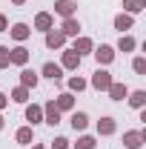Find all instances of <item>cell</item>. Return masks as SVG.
Masks as SVG:
<instances>
[{"mask_svg": "<svg viewBox=\"0 0 146 149\" xmlns=\"http://www.w3.org/2000/svg\"><path fill=\"white\" fill-rule=\"evenodd\" d=\"M138 49V40L132 35H120V40H117V52H135Z\"/></svg>", "mask_w": 146, "mask_h": 149, "instance_id": "603a6c76", "label": "cell"}, {"mask_svg": "<svg viewBox=\"0 0 146 149\" xmlns=\"http://www.w3.org/2000/svg\"><path fill=\"white\" fill-rule=\"evenodd\" d=\"M60 32H63V37H80V23H77V17H63Z\"/></svg>", "mask_w": 146, "mask_h": 149, "instance_id": "8fae6325", "label": "cell"}, {"mask_svg": "<svg viewBox=\"0 0 146 149\" xmlns=\"http://www.w3.org/2000/svg\"><path fill=\"white\" fill-rule=\"evenodd\" d=\"M0 32H9V17L6 15H0Z\"/></svg>", "mask_w": 146, "mask_h": 149, "instance_id": "4dcf8cb0", "label": "cell"}, {"mask_svg": "<svg viewBox=\"0 0 146 149\" xmlns=\"http://www.w3.org/2000/svg\"><path fill=\"white\" fill-rule=\"evenodd\" d=\"M60 115H63V112L55 106V100H49V103L43 106V123H49V126H57V123H60Z\"/></svg>", "mask_w": 146, "mask_h": 149, "instance_id": "52a82bcc", "label": "cell"}, {"mask_svg": "<svg viewBox=\"0 0 146 149\" xmlns=\"http://www.w3.org/2000/svg\"><path fill=\"white\" fill-rule=\"evenodd\" d=\"M29 55H32V52H29L23 43H17L15 49H9V57H12V63H15V66H20V69L29 63Z\"/></svg>", "mask_w": 146, "mask_h": 149, "instance_id": "5b68a950", "label": "cell"}, {"mask_svg": "<svg viewBox=\"0 0 146 149\" xmlns=\"http://www.w3.org/2000/svg\"><path fill=\"white\" fill-rule=\"evenodd\" d=\"M132 26H135V20H132V15H126V12L115 17V29H117L120 35H126V32H129V29H132Z\"/></svg>", "mask_w": 146, "mask_h": 149, "instance_id": "44dd1931", "label": "cell"}, {"mask_svg": "<svg viewBox=\"0 0 146 149\" xmlns=\"http://www.w3.org/2000/svg\"><path fill=\"white\" fill-rule=\"evenodd\" d=\"M35 29L37 32H49V29H55V15L52 12H37V17H35Z\"/></svg>", "mask_w": 146, "mask_h": 149, "instance_id": "8992f818", "label": "cell"}, {"mask_svg": "<svg viewBox=\"0 0 146 149\" xmlns=\"http://www.w3.org/2000/svg\"><path fill=\"white\" fill-rule=\"evenodd\" d=\"M37 83H40V74L23 66V69H20V86H26V89H35Z\"/></svg>", "mask_w": 146, "mask_h": 149, "instance_id": "4fadbf2b", "label": "cell"}, {"mask_svg": "<svg viewBox=\"0 0 146 149\" xmlns=\"http://www.w3.org/2000/svg\"><path fill=\"white\" fill-rule=\"evenodd\" d=\"M126 100H129L132 109H143V106H146V92H143V89H135V92L126 95Z\"/></svg>", "mask_w": 146, "mask_h": 149, "instance_id": "ac0fdd59", "label": "cell"}, {"mask_svg": "<svg viewBox=\"0 0 146 149\" xmlns=\"http://www.w3.org/2000/svg\"><path fill=\"white\" fill-rule=\"evenodd\" d=\"M86 86H89V80H86V77H80V74H72V77H69V92H83V89H86Z\"/></svg>", "mask_w": 146, "mask_h": 149, "instance_id": "cb8c5ba5", "label": "cell"}, {"mask_svg": "<svg viewBox=\"0 0 146 149\" xmlns=\"http://www.w3.org/2000/svg\"><path fill=\"white\" fill-rule=\"evenodd\" d=\"M3 126H6V120H3V115H0V132H3Z\"/></svg>", "mask_w": 146, "mask_h": 149, "instance_id": "836d02e7", "label": "cell"}, {"mask_svg": "<svg viewBox=\"0 0 146 149\" xmlns=\"http://www.w3.org/2000/svg\"><path fill=\"white\" fill-rule=\"evenodd\" d=\"M32 149H46V146H43V143H32Z\"/></svg>", "mask_w": 146, "mask_h": 149, "instance_id": "d6a6232c", "label": "cell"}, {"mask_svg": "<svg viewBox=\"0 0 146 149\" xmlns=\"http://www.w3.org/2000/svg\"><path fill=\"white\" fill-rule=\"evenodd\" d=\"M112 80H115V77L109 74V69H100V66H97L95 74H92V80H89V86H92V89H97V92H106V89L112 86Z\"/></svg>", "mask_w": 146, "mask_h": 149, "instance_id": "6da1fadb", "label": "cell"}, {"mask_svg": "<svg viewBox=\"0 0 146 149\" xmlns=\"http://www.w3.org/2000/svg\"><path fill=\"white\" fill-rule=\"evenodd\" d=\"M55 106H57L60 112H74V95H72V92H60V95L55 97Z\"/></svg>", "mask_w": 146, "mask_h": 149, "instance_id": "7c38bea8", "label": "cell"}, {"mask_svg": "<svg viewBox=\"0 0 146 149\" xmlns=\"http://www.w3.org/2000/svg\"><path fill=\"white\" fill-rule=\"evenodd\" d=\"M72 143H69V138H55L52 141V149H69Z\"/></svg>", "mask_w": 146, "mask_h": 149, "instance_id": "f546056e", "label": "cell"}, {"mask_svg": "<svg viewBox=\"0 0 146 149\" xmlns=\"http://www.w3.org/2000/svg\"><path fill=\"white\" fill-rule=\"evenodd\" d=\"M115 132H117L115 118H109V115H106V118H100V120H97V135H100V138H109V135H115Z\"/></svg>", "mask_w": 146, "mask_h": 149, "instance_id": "30bf717a", "label": "cell"}, {"mask_svg": "<svg viewBox=\"0 0 146 149\" xmlns=\"http://www.w3.org/2000/svg\"><path fill=\"white\" fill-rule=\"evenodd\" d=\"M132 69H135V74L143 77L146 74V57H135V60H132Z\"/></svg>", "mask_w": 146, "mask_h": 149, "instance_id": "83f0119b", "label": "cell"}, {"mask_svg": "<svg viewBox=\"0 0 146 149\" xmlns=\"http://www.w3.org/2000/svg\"><path fill=\"white\" fill-rule=\"evenodd\" d=\"M92 55H95V60H97V66H109L112 60H115V46L100 43L97 49H92Z\"/></svg>", "mask_w": 146, "mask_h": 149, "instance_id": "3957f363", "label": "cell"}, {"mask_svg": "<svg viewBox=\"0 0 146 149\" xmlns=\"http://www.w3.org/2000/svg\"><path fill=\"white\" fill-rule=\"evenodd\" d=\"M29 92H32V89H26V86H15L9 97H12L15 103H26V100H29Z\"/></svg>", "mask_w": 146, "mask_h": 149, "instance_id": "4316f807", "label": "cell"}, {"mask_svg": "<svg viewBox=\"0 0 146 149\" xmlns=\"http://www.w3.org/2000/svg\"><path fill=\"white\" fill-rule=\"evenodd\" d=\"M80 60H83V57L77 55V52H72V49H63V52H60V69H77V66H80Z\"/></svg>", "mask_w": 146, "mask_h": 149, "instance_id": "277c9868", "label": "cell"}, {"mask_svg": "<svg viewBox=\"0 0 146 149\" xmlns=\"http://www.w3.org/2000/svg\"><path fill=\"white\" fill-rule=\"evenodd\" d=\"M146 143V132L143 129H129L123 132V146L126 149H140Z\"/></svg>", "mask_w": 146, "mask_h": 149, "instance_id": "7a4b0ae2", "label": "cell"}, {"mask_svg": "<svg viewBox=\"0 0 146 149\" xmlns=\"http://www.w3.org/2000/svg\"><path fill=\"white\" fill-rule=\"evenodd\" d=\"M43 77H49V80H60L63 77V69H60V63H52V60H46L43 63V69H40Z\"/></svg>", "mask_w": 146, "mask_h": 149, "instance_id": "9a60e30c", "label": "cell"}, {"mask_svg": "<svg viewBox=\"0 0 146 149\" xmlns=\"http://www.w3.org/2000/svg\"><path fill=\"white\" fill-rule=\"evenodd\" d=\"M9 35H12V40L23 43V40H29V37H32V29H29L26 23H15V26L9 29Z\"/></svg>", "mask_w": 146, "mask_h": 149, "instance_id": "5bb4252c", "label": "cell"}, {"mask_svg": "<svg viewBox=\"0 0 146 149\" xmlns=\"http://www.w3.org/2000/svg\"><path fill=\"white\" fill-rule=\"evenodd\" d=\"M146 0H123V12L126 15H138V12H143Z\"/></svg>", "mask_w": 146, "mask_h": 149, "instance_id": "484cf974", "label": "cell"}, {"mask_svg": "<svg viewBox=\"0 0 146 149\" xmlns=\"http://www.w3.org/2000/svg\"><path fill=\"white\" fill-rule=\"evenodd\" d=\"M12 3H15V6H23V3H26V0H12Z\"/></svg>", "mask_w": 146, "mask_h": 149, "instance_id": "e575fe53", "label": "cell"}, {"mask_svg": "<svg viewBox=\"0 0 146 149\" xmlns=\"http://www.w3.org/2000/svg\"><path fill=\"white\" fill-rule=\"evenodd\" d=\"M106 92H109L112 100H123V97L129 95V86H126V83H117V80H112V86L106 89Z\"/></svg>", "mask_w": 146, "mask_h": 149, "instance_id": "ffe728a7", "label": "cell"}, {"mask_svg": "<svg viewBox=\"0 0 146 149\" xmlns=\"http://www.w3.org/2000/svg\"><path fill=\"white\" fill-rule=\"evenodd\" d=\"M55 12L60 15V17H74L77 3H74V0H55Z\"/></svg>", "mask_w": 146, "mask_h": 149, "instance_id": "9c48e42d", "label": "cell"}, {"mask_svg": "<svg viewBox=\"0 0 146 149\" xmlns=\"http://www.w3.org/2000/svg\"><path fill=\"white\" fill-rule=\"evenodd\" d=\"M6 103H9V95H3V92H0V109H6Z\"/></svg>", "mask_w": 146, "mask_h": 149, "instance_id": "1f68e13d", "label": "cell"}, {"mask_svg": "<svg viewBox=\"0 0 146 149\" xmlns=\"http://www.w3.org/2000/svg\"><path fill=\"white\" fill-rule=\"evenodd\" d=\"M92 49H95V43H92L89 37H74V43H72V52H77V55L83 57V55H92Z\"/></svg>", "mask_w": 146, "mask_h": 149, "instance_id": "2e32d148", "label": "cell"}, {"mask_svg": "<svg viewBox=\"0 0 146 149\" xmlns=\"http://www.w3.org/2000/svg\"><path fill=\"white\" fill-rule=\"evenodd\" d=\"M26 120L35 126V123H43V106H37V103H29L26 106Z\"/></svg>", "mask_w": 146, "mask_h": 149, "instance_id": "d6986e66", "label": "cell"}, {"mask_svg": "<svg viewBox=\"0 0 146 149\" xmlns=\"http://www.w3.org/2000/svg\"><path fill=\"white\" fill-rule=\"evenodd\" d=\"M12 57H9V46H0V69H9Z\"/></svg>", "mask_w": 146, "mask_h": 149, "instance_id": "f1b7e54d", "label": "cell"}, {"mask_svg": "<svg viewBox=\"0 0 146 149\" xmlns=\"http://www.w3.org/2000/svg\"><path fill=\"white\" fill-rule=\"evenodd\" d=\"M66 46V37L60 29H49L46 32V49H63Z\"/></svg>", "mask_w": 146, "mask_h": 149, "instance_id": "ba28073f", "label": "cell"}, {"mask_svg": "<svg viewBox=\"0 0 146 149\" xmlns=\"http://www.w3.org/2000/svg\"><path fill=\"white\" fill-rule=\"evenodd\" d=\"M72 146L74 149H95V146H97V141H95V135H80Z\"/></svg>", "mask_w": 146, "mask_h": 149, "instance_id": "d4e9b609", "label": "cell"}, {"mask_svg": "<svg viewBox=\"0 0 146 149\" xmlns=\"http://www.w3.org/2000/svg\"><path fill=\"white\" fill-rule=\"evenodd\" d=\"M72 129L74 132H86V126H89V115L86 112H72Z\"/></svg>", "mask_w": 146, "mask_h": 149, "instance_id": "e0dca14e", "label": "cell"}, {"mask_svg": "<svg viewBox=\"0 0 146 149\" xmlns=\"http://www.w3.org/2000/svg\"><path fill=\"white\" fill-rule=\"evenodd\" d=\"M15 141H17V143H23V146H29V143L35 141V132H32V126H20V129L15 132Z\"/></svg>", "mask_w": 146, "mask_h": 149, "instance_id": "7402d4cb", "label": "cell"}]
</instances>
